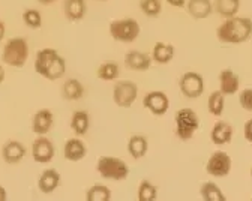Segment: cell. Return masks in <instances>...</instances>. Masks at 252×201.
<instances>
[{
  "mask_svg": "<svg viewBox=\"0 0 252 201\" xmlns=\"http://www.w3.org/2000/svg\"><path fill=\"white\" fill-rule=\"evenodd\" d=\"M252 36V20L249 17H230L216 29V38L220 44L237 45Z\"/></svg>",
  "mask_w": 252,
  "mask_h": 201,
  "instance_id": "obj_1",
  "label": "cell"
},
{
  "mask_svg": "<svg viewBox=\"0 0 252 201\" xmlns=\"http://www.w3.org/2000/svg\"><path fill=\"white\" fill-rule=\"evenodd\" d=\"M35 71L48 81H56L66 74V60L54 48H42L35 56Z\"/></svg>",
  "mask_w": 252,
  "mask_h": 201,
  "instance_id": "obj_2",
  "label": "cell"
},
{
  "mask_svg": "<svg viewBox=\"0 0 252 201\" xmlns=\"http://www.w3.org/2000/svg\"><path fill=\"white\" fill-rule=\"evenodd\" d=\"M29 42L26 38L15 36L6 41L2 50V62L11 68H23L29 59Z\"/></svg>",
  "mask_w": 252,
  "mask_h": 201,
  "instance_id": "obj_3",
  "label": "cell"
},
{
  "mask_svg": "<svg viewBox=\"0 0 252 201\" xmlns=\"http://www.w3.org/2000/svg\"><path fill=\"white\" fill-rule=\"evenodd\" d=\"M96 171L105 180L120 182L129 176V167L123 159L117 156H101L96 162Z\"/></svg>",
  "mask_w": 252,
  "mask_h": 201,
  "instance_id": "obj_4",
  "label": "cell"
},
{
  "mask_svg": "<svg viewBox=\"0 0 252 201\" xmlns=\"http://www.w3.org/2000/svg\"><path fill=\"white\" fill-rule=\"evenodd\" d=\"M198 129H200V117L192 108L185 107L176 113L174 131H176V135L182 141H189L195 135V132Z\"/></svg>",
  "mask_w": 252,
  "mask_h": 201,
  "instance_id": "obj_5",
  "label": "cell"
},
{
  "mask_svg": "<svg viewBox=\"0 0 252 201\" xmlns=\"http://www.w3.org/2000/svg\"><path fill=\"white\" fill-rule=\"evenodd\" d=\"M108 32H110V36L114 41L129 44V42H134L140 36L141 27L135 18L125 17V18L113 20L108 26Z\"/></svg>",
  "mask_w": 252,
  "mask_h": 201,
  "instance_id": "obj_6",
  "label": "cell"
},
{
  "mask_svg": "<svg viewBox=\"0 0 252 201\" xmlns=\"http://www.w3.org/2000/svg\"><path fill=\"white\" fill-rule=\"evenodd\" d=\"M138 98V86L131 80H120L114 84L113 100L120 108H131Z\"/></svg>",
  "mask_w": 252,
  "mask_h": 201,
  "instance_id": "obj_7",
  "label": "cell"
},
{
  "mask_svg": "<svg viewBox=\"0 0 252 201\" xmlns=\"http://www.w3.org/2000/svg\"><path fill=\"white\" fill-rule=\"evenodd\" d=\"M231 168H233V159L224 150L213 152L206 162V173L216 179L227 177L231 173Z\"/></svg>",
  "mask_w": 252,
  "mask_h": 201,
  "instance_id": "obj_8",
  "label": "cell"
},
{
  "mask_svg": "<svg viewBox=\"0 0 252 201\" xmlns=\"http://www.w3.org/2000/svg\"><path fill=\"white\" fill-rule=\"evenodd\" d=\"M179 89L188 99H197L204 92V78L201 74L189 71L185 72L179 80Z\"/></svg>",
  "mask_w": 252,
  "mask_h": 201,
  "instance_id": "obj_9",
  "label": "cell"
},
{
  "mask_svg": "<svg viewBox=\"0 0 252 201\" xmlns=\"http://www.w3.org/2000/svg\"><path fill=\"white\" fill-rule=\"evenodd\" d=\"M143 105L149 110L153 116H165L170 110V99L165 92L161 90H152L143 98Z\"/></svg>",
  "mask_w": 252,
  "mask_h": 201,
  "instance_id": "obj_10",
  "label": "cell"
},
{
  "mask_svg": "<svg viewBox=\"0 0 252 201\" xmlns=\"http://www.w3.org/2000/svg\"><path fill=\"white\" fill-rule=\"evenodd\" d=\"M56 155V147L50 138L45 135H38V138L32 143V158L38 164H48Z\"/></svg>",
  "mask_w": 252,
  "mask_h": 201,
  "instance_id": "obj_11",
  "label": "cell"
},
{
  "mask_svg": "<svg viewBox=\"0 0 252 201\" xmlns=\"http://www.w3.org/2000/svg\"><path fill=\"white\" fill-rule=\"evenodd\" d=\"M54 125V114L50 108L38 110L32 117V131L35 135H47Z\"/></svg>",
  "mask_w": 252,
  "mask_h": 201,
  "instance_id": "obj_12",
  "label": "cell"
},
{
  "mask_svg": "<svg viewBox=\"0 0 252 201\" xmlns=\"http://www.w3.org/2000/svg\"><path fill=\"white\" fill-rule=\"evenodd\" d=\"M152 62L153 60H152L150 54H147L144 51H138V50H131L125 56L126 68L131 71H137V72H144V71L150 69Z\"/></svg>",
  "mask_w": 252,
  "mask_h": 201,
  "instance_id": "obj_13",
  "label": "cell"
},
{
  "mask_svg": "<svg viewBox=\"0 0 252 201\" xmlns=\"http://www.w3.org/2000/svg\"><path fill=\"white\" fill-rule=\"evenodd\" d=\"M233 135H234V128L225 120H219L212 128L210 140L215 146H225L231 143Z\"/></svg>",
  "mask_w": 252,
  "mask_h": 201,
  "instance_id": "obj_14",
  "label": "cell"
},
{
  "mask_svg": "<svg viewBox=\"0 0 252 201\" xmlns=\"http://www.w3.org/2000/svg\"><path fill=\"white\" fill-rule=\"evenodd\" d=\"M26 153H27L26 146L23 143L17 141V140H11V141L5 143L3 147H2V158L9 165L20 164L24 159Z\"/></svg>",
  "mask_w": 252,
  "mask_h": 201,
  "instance_id": "obj_15",
  "label": "cell"
},
{
  "mask_svg": "<svg viewBox=\"0 0 252 201\" xmlns=\"http://www.w3.org/2000/svg\"><path fill=\"white\" fill-rule=\"evenodd\" d=\"M240 89V78L233 69H224L219 72V90L225 96L237 93Z\"/></svg>",
  "mask_w": 252,
  "mask_h": 201,
  "instance_id": "obj_16",
  "label": "cell"
},
{
  "mask_svg": "<svg viewBox=\"0 0 252 201\" xmlns=\"http://www.w3.org/2000/svg\"><path fill=\"white\" fill-rule=\"evenodd\" d=\"M87 155V146L86 143L78 138V137H74V138H69L66 143H65V147H63V156H65L68 161L71 162H78L81 161L84 156Z\"/></svg>",
  "mask_w": 252,
  "mask_h": 201,
  "instance_id": "obj_17",
  "label": "cell"
},
{
  "mask_svg": "<svg viewBox=\"0 0 252 201\" xmlns=\"http://www.w3.org/2000/svg\"><path fill=\"white\" fill-rule=\"evenodd\" d=\"M60 179V173L56 168H47L38 179V189L42 194H51L59 188Z\"/></svg>",
  "mask_w": 252,
  "mask_h": 201,
  "instance_id": "obj_18",
  "label": "cell"
},
{
  "mask_svg": "<svg viewBox=\"0 0 252 201\" xmlns=\"http://www.w3.org/2000/svg\"><path fill=\"white\" fill-rule=\"evenodd\" d=\"M186 9L194 20H204L213 12V3L210 0H188Z\"/></svg>",
  "mask_w": 252,
  "mask_h": 201,
  "instance_id": "obj_19",
  "label": "cell"
},
{
  "mask_svg": "<svg viewBox=\"0 0 252 201\" xmlns=\"http://www.w3.org/2000/svg\"><path fill=\"white\" fill-rule=\"evenodd\" d=\"M176 56V48L174 45L168 42H156L152 48V60L156 62L158 65H167L170 63Z\"/></svg>",
  "mask_w": 252,
  "mask_h": 201,
  "instance_id": "obj_20",
  "label": "cell"
},
{
  "mask_svg": "<svg viewBox=\"0 0 252 201\" xmlns=\"http://www.w3.org/2000/svg\"><path fill=\"white\" fill-rule=\"evenodd\" d=\"M63 11H65V17L69 21H72V23L81 21L87 12L86 0H65V3H63Z\"/></svg>",
  "mask_w": 252,
  "mask_h": 201,
  "instance_id": "obj_21",
  "label": "cell"
},
{
  "mask_svg": "<svg viewBox=\"0 0 252 201\" xmlns=\"http://www.w3.org/2000/svg\"><path fill=\"white\" fill-rule=\"evenodd\" d=\"M90 128V116L84 110H77L71 117V129L77 137H83L89 132Z\"/></svg>",
  "mask_w": 252,
  "mask_h": 201,
  "instance_id": "obj_22",
  "label": "cell"
},
{
  "mask_svg": "<svg viewBox=\"0 0 252 201\" xmlns=\"http://www.w3.org/2000/svg\"><path fill=\"white\" fill-rule=\"evenodd\" d=\"M149 150V141L144 135H132L128 140V153L132 159L138 161L143 159L147 155Z\"/></svg>",
  "mask_w": 252,
  "mask_h": 201,
  "instance_id": "obj_23",
  "label": "cell"
},
{
  "mask_svg": "<svg viewBox=\"0 0 252 201\" xmlns=\"http://www.w3.org/2000/svg\"><path fill=\"white\" fill-rule=\"evenodd\" d=\"M62 95L66 100H78L84 96V86L81 81H78L75 78H68L65 83H63Z\"/></svg>",
  "mask_w": 252,
  "mask_h": 201,
  "instance_id": "obj_24",
  "label": "cell"
},
{
  "mask_svg": "<svg viewBox=\"0 0 252 201\" xmlns=\"http://www.w3.org/2000/svg\"><path fill=\"white\" fill-rule=\"evenodd\" d=\"M239 9H240V0H215L213 3V11H216L224 18L237 15Z\"/></svg>",
  "mask_w": 252,
  "mask_h": 201,
  "instance_id": "obj_25",
  "label": "cell"
},
{
  "mask_svg": "<svg viewBox=\"0 0 252 201\" xmlns=\"http://www.w3.org/2000/svg\"><path fill=\"white\" fill-rule=\"evenodd\" d=\"M207 110H209V113H212L216 117L222 116V113L225 110V95L220 90L212 92L207 99Z\"/></svg>",
  "mask_w": 252,
  "mask_h": 201,
  "instance_id": "obj_26",
  "label": "cell"
},
{
  "mask_svg": "<svg viewBox=\"0 0 252 201\" xmlns=\"http://www.w3.org/2000/svg\"><path fill=\"white\" fill-rule=\"evenodd\" d=\"M200 195L204 201H225L227 200L224 192L220 191V188L213 182L203 183L200 188Z\"/></svg>",
  "mask_w": 252,
  "mask_h": 201,
  "instance_id": "obj_27",
  "label": "cell"
},
{
  "mask_svg": "<svg viewBox=\"0 0 252 201\" xmlns=\"http://www.w3.org/2000/svg\"><path fill=\"white\" fill-rule=\"evenodd\" d=\"M119 75H120V68L116 62H104L96 69V77L102 81H114Z\"/></svg>",
  "mask_w": 252,
  "mask_h": 201,
  "instance_id": "obj_28",
  "label": "cell"
},
{
  "mask_svg": "<svg viewBox=\"0 0 252 201\" xmlns=\"http://www.w3.org/2000/svg\"><path fill=\"white\" fill-rule=\"evenodd\" d=\"M111 191L105 185H93L86 191V201H110Z\"/></svg>",
  "mask_w": 252,
  "mask_h": 201,
  "instance_id": "obj_29",
  "label": "cell"
},
{
  "mask_svg": "<svg viewBox=\"0 0 252 201\" xmlns=\"http://www.w3.org/2000/svg\"><path fill=\"white\" fill-rule=\"evenodd\" d=\"M137 198L138 201H155L158 198V188L150 180H141Z\"/></svg>",
  "mask_w": 252,
  "mask_h": 201,
  "instance_id": "obj_30",
  "label": "cell"
},
{
  "mask_svg": "<svg viewBox=\"0 0 252 201\" xmlns=\"http://www.w3.org/2000/svg\"><path fill=\"white\" fill-rule=\"evenodd\" d=\"M140 9L146 17L156 18V17H159V14L162 12V2L161 0H141Z\"/></svg>",
  "mask_w": 252,
  "mask_h": 201,
  "instance_id": "obj_31",
  "label": "cell"
},
{
  "mask_svg": "<svg viewBox=\"0 0 252 201\" xmlns=\"http://www.w3.org/2000/svg\"><path fill=\"white\" fill-rule=\"evenodd\" d=\"M23 23L30 29H41L42 15H41V12L38 9H33V8L26 9L23 12Z\"/></svg>",
  "mask_w": 252,
  "mask_h": 201,
  "instance_id": "obj_32",
  "label": "cell"
},
{
  "mask_svg": "<svg viewBox=\"0 0 252 201\" xmlns=\"http://www.w3.org/2000/svg\"><path fill=\"white\" fill-rule=\"evenodd\" d=\"M239 104L245 111L252 113V87L243 89L239 95Z\"/></svg>",
  "mask_w": 252,
  "mask_h": 201,
  "instance_id": "obj_33",
  "label": "cell"
},
{
  "mask_svg": "<svg viewBox=\"0 0 252 201\" xmlns=\"http://www.w3.org/2000/svg\"><path fill=\"white\" fill-rule=\"evenodd\" d=\"M243 135H245V140L252 144V119H249L245 123V126H243Z\"/></svg>",
  "mask_w": 252,
  "mask_h": 201,
  "instance_id": "obj_34",
  "label": "cell"
},
{
  "mask_svg": "<svg viewBox=\"0 0 252 201\" xmlns=\"http://www.w3.org/2000/svg\"><path fill=\"white\" fill-rule=\"evenodd\" d=\"M165 2L174 8H185L186 6V0H165Z\"/></svg>",
  "mask_w": 252,
  "mask_h": 201,
  "instance_id": "obj_35",
  "label": "cell"
},
{
  "mask_svg": "<svg viewBox=\"0 0 252 201\" xmlns=\"http://www.w3.org/2000/svg\"><path fill=\"white\" fill-rule=\"evenodd\" d=\"M5 33H6V26H5V23L2 20H0V41H3Z\"/></svg>",
  "mask_w": 252,
  "mask_h": 201,
  "instance_id": "obj_36",
  "label": "cell"
},
{
  "mask_svg": "<svg viewBox=\"0 0 252 201\" xmlns=\"http://www.w3.org/2000/svg\"><path fill=\"white\" fill-rule=\"evenodd\" d=\"M6 200H8V192L2 185H0V201H6Z\"/></svg>",
  "mask_w": 252,
  "mask_h": 201,
  "instance_id": "obj_37",
  "label": "cell"
},
{
  "mask_svg": "<svg viewBox=\"0 0 252 201\" xmlns=\"http://www.w3.org/2000/svg\"><path fill=\"white\" fill-rule=\"evenodd\" d=\"M5 77H6V72H5V68L2 65H0V84L5 81Z\"/></svg>",
  "mask_w": 252,
  "mask_h": 201,
  "instance_id": "obj_38",
  "label": "cell"
},
{
  "mask_svg": "<svg viewBox=\"0 0 252 201\" xmlns=\"http://www.w3.org/2000/svg\"><path fill=\"white\" fill-rule=\"evenodd\" d=\"M38 2H39L41 5H51V3L56 2V0H38Z\"/></svg>",
  "mask_w": 252,
  "mask_h": 201,
  "instance_id": "obj_39",
  "label": "cell"
},
{
  "mask_svg": "<svg viewBox=\"0 0 252 201\" xmlns=\"http://www.w3.org/2000/svg\"><path fill=\"white\" fill-rule=\"evenodd\" d=\"M94 2H105V0H94Z\"/></svg>",
  "mask_w": 252,
  "mask_h": 201,
  "instance_id": "obj_40",
  "label": "cell"
},
{
  "mask_svg": "<svg viewBox=\"0 0 252 201\" xmlns=\"http://www.w3.org/2000/svg\"><path fill=\"white\" fill-rule=\"evenodd\" d=\"M251 177H252V168H251Z\"/></svg>",
  "mask_w": 252,
  "mask_h": 201,
  "instance_id": "obj_41",
  "label": "cell"
}]
</instances>
